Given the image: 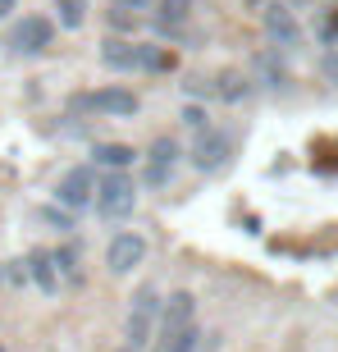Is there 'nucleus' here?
Here are the masks:
<instances>
[{
	"label": "nucleus",
	"instance_id": "nucleus-10",
	"mask_svg": "<svg viewBox=\"0 0 338 352\" xmlns=\"http://www.w3.org/2000/svg\"><path fill=\"white\" fill-rule=\"evenodd\" d=\"M188 160H192V170L215 174L224 160H229V138H224V133H215V129L196 133V142H192V151H188Z\"/></svg>",
	"mask_w": 338,
	"mask_h": 352
},
{
	"label": "nucleus",
	"instance_id": "nucleus-7",
	"mask_svg": "<svg viewBox=\"0 0 338 352\" xmlns=\"http://www.w3.org/2000/svg\"><path fill=\"white\" fill-rule=\"evenodd\" d=\"M146 261V238L142 234H115L110 238V248H105V265H110V274H133L137 265Z\"/></svg>",
	"mask_w": 338,
	"mask_h": 352
},
{
	"label": "nucleus",
	"instance_id": "nucleus-11",
	"mask_svg": "<svg viewBox=\"0 0 338 352\" xmlns=\"http://www.w3.org/2000/svg\"><path fill=\"white\" fill-rule=\"evenodd\" d=\"M27 274L41 293H60V265H55V252H32L27 256Z\"/></svg>",
	"mask_w": 338,
	"mask_h": 352
},
{
	"label": "nucleus",
	"instance_id": "nucleus-4",
	"mask_svg": "<svg viewBox=\"0 0 338 352\" xmlns=\"http://www.w3.org/2000/svg\"><path fill=\"white\" fill-rule=\"evenodd\" d=\"M133 206H137V188L124 170H110L101 179V192H96V210H101V220H128Z\"/></svg>",
	"mask_w": 338,
	"mask_h": 352
},
{
	"label": "nucleus",
	"instance_id": "nucleus-2",
	"mask_svg": "<svg viewBox=\"0 0 338 352\" xmlns=\"http://www.w3.org/2000/svg\"><path fill=\"white\" fill-rule=\"evenodd\" d=\"M137 91L128 87H96V91H82V96H74V110H82V115H105V119H133L137 115Z\"/></svg>",
	"mask_w": 338,
	"mask_h": 352
},
{
	"label": "nucleus",
	"instance_id": "nucleus-14",
	"mask_svg": "<svg viewBox=\"0 0 338 352\" xmlns=\"http://www.w3.org/2000/svg\"><path fill=\"white\" fill-rule=\"evenodd\" d=\"M55 19H60V28H82L87 23V0H55Z\"/></svg>",
	"mask_w": 338,
	"mask_h": 352
},
{
	"label": "nucleus",
	"instance_id": "nucleus-3",
	"mask_svg": "<svg viewBox=\"0 0 338 352\" xmlns=\"http://www.w3.org/2000/svg\"><path fill=\"white\" fill-rule=\"evenodd\" d=\"M96 192H101L96 170H91V165H74L65 179L55 183V206H65V210H74V215H78V210L96 206Z\"/></svg>",
	"mask_w": 338,
	"mask_h": 352
},
{
	"label": "nucleus",
	"instance_id": "nucleus-8",
	"mask_svg": "<svg viewBox=\"0 0 338 352\" xmlns=\"http://www.w3.org/2000/svg\"><path fill=\"white\" fill-rule=\"evenodd\" d=\"M51 37H55V23L51 19H41V14H27L23 23L10 32V46L19 55H41L46 46H51Z\"/></svg>",
	"mask_w": 338,
	"mask_h": 352
},
{
	"label": "nucleus",
	"instance_id": "nucleus-9",
	"mask_svg": "<svg viewBox=\"0 0 338 352\" xmlns=\"http://www.w3.org/2000/svg\"><path fill=\"white\" fill-rule=\"evenodd\" d=\"M179 156L183 151L174 138H156L151 151H146V188H165L174 179V170H179Z\"/></svg>",
	"mask_w": 338,
	"mask_h": 352
},
{
	"label": "nucleus",
	"instance_id": "nucleus-19",
	"mask_svg": "<svg viewBox=\"0 0 338 352\" xmlns=\"http://www.w3.org/2000/svg\"><path fill=\"white\" fill-rule=\"evenodd\" d=\"M10 10H14V0H0V19H5Z\"/></svg>",
	"mask_w": 338,
	"mask_h": 352
},
{
	"label": "nucleus",
	"instance_id": "nucleus-5",
	"mask_svg": "<svg viewBox=\"0 0 338 352\" xmlns=\"http://www.w3.org/2000/svg\"><path fill=\"white\" fill-rule=\"evenodd\" d=\"M260 28H265V37L274 41V51H297V46H302L297 10H288L284 0H270V5L260 10Z\"/></svg>",
	"mask_w": 338,
	"mask_h": 352
},
{
	"label": "nucleus",
	"instance_id": "nucleus-20",
	"mask_svg": "<svg viewBox=\"0 0 338 352\" xmlns=\"http://www.w3.org/2000/svg\"><path fill=\"white\" fill-rule=\"evenodd\" d=\"M329 32H338V19H334V23H329Z\"/></svg>",
	"mask_w": 338,
	"mask_h": 352
},
{
	"label": "nucleus",
	"instance_id": "nucleus-1",
	"mask_svg": "<svg viewBox=\"0 0 338 352\" xmlns=\"http://www.w3.org/2000/svg\"><path fill=\"white\" fill-rule=\"evenodd\" d=\"M160 311H165V298L151 284H142L133 293V307H128V348L133 352H151V343L160 334Z\"/></svg>",
	"mask_w": 338,
	"mask_h": 352
},
{
	"label": "nucleus",
	"instance_id": "nucleus-16",
	"mask_svg": "<svg viewBox=\"0 0 338 352\" xmlns=\"http://www.w3.org/2000/svg\"><path fill=\"white\" fill-rule=\"evenodd\" d=\"M55 265H60V274H65V279H78V252H74V248H60V252H55Z\"/></svg>",
	"mask_w": 338,
	"mask_h": 352
},
{
	"label": "nucleus",
	"instance_id": "nucleus-17",
	"mask_svg": "<svg viewBox=\"0 0 338 352\" xmlns=\"http://www.w3.org/2000/svg\"><path fill=\"white\" fill-rule=\"evenodd\" d=\"M183 124H188L192 133H206L210 129V124H206V110H196V105H188V110H183Z\"/></svg>",
	"mask_w": 338,
	"mask_h": 352
},
{
	"label": "nucleus",
	"instance_id": "nucleus-15",
	"mask_svg": "<svg viewBox=\"0 0 338 352\" xmlns=\"http://www.w3.org/2000/svg\"><path fill=\"white\" fill-rule=\"evenodd\" d=\"M215 96H224V101H247L251 87H247V78H243V74H224L220 87H215Z\"/></svg>",
	"mask_w": 338,
	"mask_h": 352
},
{
	"label": "nucleus",
	"instance_id": "nucleus-13",
	"mask_svg": "<svg viewBox=\"0 0 338 352\" xmlns=\"http://www.w3.org/2000/svg\"><path fill=\"white\" fill-rule=\"evenodd\" d=\"M192 14V0H156V23L160 28H179Z\"/></svg>",
	"mask_w": 338,
	"mask_h": 352
},
{
	"label": "nucleus",
	"instance_id": "nucleus-18",
	"mask_svg": "<svg viewBox=\"0 0 338 352\" xmlns=\"http://www.w3.org/2000/svg\"><path fill=\"white\" fill-rule=\"evenodd\" d=\"M119 10H128V14H142V10H156V0H115Z\"/></svg>",
	"mask_w": 338,
	"mask_h": 352
},
{
	"label": "nucleus",
	"instance_id": "nucleus-6",
	"mask_svg": "<svg viewBox=\"0 0 338 352\" xmlns=\"http://www.w3.org/2000/svg\"><path fill=\"white\" fill-rule=\"evenodd\" d=\"M101 65L105 69H165V55L151 51V46H137V41H105L101 46Z\"/></svg>",
	"mask_w": 338,
	"mask_h": 352
},
{
	"label": "nucleus",
	"instance_id": "nucleus-12",
	"mask_svg": "<svg viewBox=\"0 0 338 352\" xmlns=\"http://www.w3.org/2000/svg\"><path fill=\"white\" fill-rule=\"evenodd\" d=\"M91 156H96V165H105V170H128L133 160H137V151L124 146V142H101Z\"/></svg>",
	"mask_w": 338,
	"mask_h": 352
}]
</instances>
